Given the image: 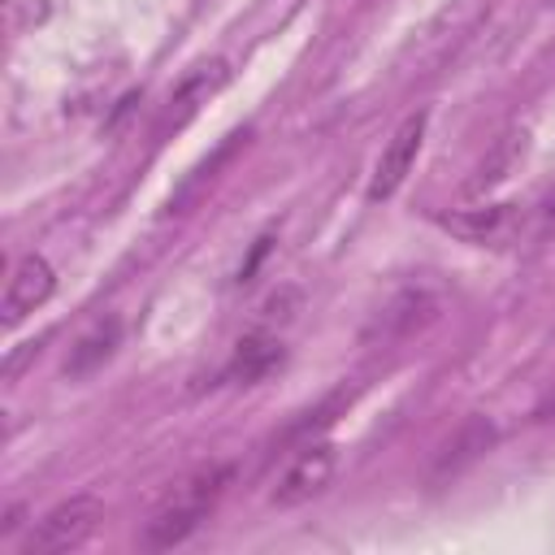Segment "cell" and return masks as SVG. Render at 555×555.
I'll use <instances>...</instances> for the list:
<instances>
[{
  "label": "cell",
  "mask_w": 555,
  "mask_h": 555,
  "mask_svg": "<svg viewBox=\"0 0 555 555\" xmlns=\"http://www.w3.org/2000/svg\"><path fill=\"white\" fill-rule=\"evenodd\" d=\"M225 78H230V69H225L221 61H212V65H199L195 74H186V78L178 82V91L169 95V113H165V126H182L186 117H195V108H199V104H208V95H217V91L225 87Z\"/></svg>",
  "instance_id": "8fae6325"
},
{
  "label": "cell",
  "mask_w": 555,
  "mask_h": 555,
  "mask_svg": "<svg viewBox=\"0 0 555 555\" xmlns=\"http://www.w3.org/2000/svg\"><path fill=\"white\" fill-rule=\"evenodd\" d=\"M525 152H529V130H507V134H499V139H494V147H490V156L477 165V173H473L468 191H490V186H499L507 173H516V169H520Z\"/></svg>",
  "instance_id": "7c38bea8"
},
{
  "label": "cell",
  "mask_w": 555,
  "mask_h": 555,
  "mask_svg": "<svg viewBox=\"0 0 555 555\" xmlns=\"http://www.w3.org/2000/svg\"><path fill=\"white\" fill-rule=\"evenodd\" d=\"M100 520H104V503L95 494H69L56 507H48L39 520H30V529L17 542V551L22 555H65V551H78L95 533Z\"/></svg>",
  "instance_id": "7a4b0ae2"
},
{
  "label": "cell",
  "mask_w": 555,
  "mask_h": 555,
  "mask_svg": "<svg viewBox=\"0 0 555 555\" xmlns=\"http://www.w3.org/2000/svg\"><path fill=\"white\" fill-rule=\"evenodd\" d=\"M490 447H494V425H490L486 416H468V421L455 429V438H447L442 451L434 455V481L460 477V473L473 468Z\"/></svg>",
  "instance_id": "9c48e42d"
},
{
  "label": "cell",
  "mask_w": 555,
  "mask_h": 555,
  "mask_svg": "<svg viewBox=\"0 0 555 555\" xmlns=\"http://www.w3.org/2000/svg\"><path fill=\"white\" fill-rule=\"evenodd\" d=\"M442 308H447V299H442L438 286H425V282L403 286V291H395V295L373 312V321L364 325V343H373V347H395V343L421 338L425 330H434V325L442 321Z\"/></svg>",
  "instance_id": "3957f363"
},
{
  "label": "cell",
  "mask_w": 555,
  "mask_h": 555,
  "mask_svg": "<svg viewBox=\"0 0 555 555\" xmlns=\"http://www.w3.org/2000/svg\"><path fill=\"white\" fill-rule=\"evenodd\" d=\"M438 225L473 247H512L520 238H533L529 204H473V208L442 212Z\"/></svg>",
  "instance_id": "277c9868"
},
{
  "label": "cell",
  "mask_w": 555,
  "mask_h": 555,
  "mask_svg": "<svg viewBox=\"0 0 555 555\" xmlns=\"http://www.w3.org/2000/svg\"><path fill=\"white\" fill-rule=\"evenodd\" d=\"M56 291V269L39 256V251H26L9 278H4V295H0V317L4 325H17L22 317H30L35 308H43Z\"/></svg>",
  "instance_id": "52a82bcc"
},
{
  "label": "cell",
  "mask_w": 555,
  "mask_h": 555,
  "mask_svg": "<svg viewBox=\"0 0 555 555\" xmlns=\"http://www.w3.org/2000/svg\"><path fill=\"white\" fill-rule=\"evenodd\" d=\"M529 221H533V238H542V234L555 230V186H551L542 199L529 204Z\"/></svg>",
  "instance_id": "4fadbf2b"
},
{
  "label": "cell",
  "mask_w": 555,
  "mask_h": 555,
  "mask_svg": "<svg viewBox=\"0 0 555 555\" xmlns=\"http://www.w3.org/2000/svg\"><path fill=\"white\" fill-rule=\"evenodd\" d=\"M533 421H555V382L546 386V395L538 399V408H533Z\"/></svg>",
  "instance_id": "5bb4252c"
},
{
  "label": "cell",
  "mask_w": 555,
  "mask_h": 555,
  "mask_svg": "<svg viewBox=\"0 0 555 555\" xmlns=\"http://www.w3.org/2000/svg\"><path fill=\"white\" fill-rule=\"evenodd\" d=\"M425 126H429V113H412V117H403V121L395 126V134L386 139V147H382V156H377V165H373L369 191H364L373 204L390 199V195L408 182V173H412V165H416V152H421V143H425Z\"/></svg>",
  "instance_id": "8992f818"
},
{
  "label": "cell",
  "mask_w": 555,
  "mask_h": 555,
  "mask_svg": "<svg viewBox=\"0 0 555 555\" xmlns=\"http://www.w3.org/2000/svg\"><path fill=\"white\" fill-rule=\"evenodd\" d=\"M230 481H234V464H204V468L186 473L182 481H173L165 490V499L156 503V512L147 516V525L139 533V546H147V551L182 546L208 520V512L221 503Z\"/></svg>",
  "instance_id": "6da1fadb"
},
{
  "label": "cell",
  "mask_w": 555,
  "mask_h": 555,
  "mask_svg": "<svg viewBox=\"0 0 555 555\" xmlns=\"http://www.w3.org/2000/svg\"><path fill=\"white\" fill-rule=\"evenodd\" d=\"M334 477H338V447L334 442H308L278 473V481L269 490V503L273 507H304L317 494H325L334 486Z\"/></svg>",
  "instance_id": "5b68a950"
},
{
  "label": "cell",
  "mask_w": 555,
  "mask_h": 555,
  "mask_svg": "<svg viewBox=\"0 0 555 555\" xmlns=\"http://www.w3.org/2000/svg\"><path fill=\"white\" fill-rule=\"evenodd\" d=\"M282 360H286L282 338L269 334V330H256V334L238 338V347H234V356H230V364H225V377L238 382V386H256V382H264L273 369H282Z\"/></svg>",
  "instance_id": "30bf717a"
},
{
  "label": "cell",
  "mask_w": 555,
  "mask_h": 555,
  "mask_svg": "<svg viewBox=\"0 0 555 555\" xmlns=\"http://www.w3.org/2000/svg\"><path fill=\"white\" fill-rule=\"evenodd\" d=\"M121 347V317L117 312H104L95 317L74 343H69V356H65V377L69 382H82L91 373H100Z\"/></svg>",
  "instance_id": "ba28073f"
},
{
  "label": "cell",
  "mask_w": 555,
  "mask_h": 555,
  "mask_svg": "<svg viewBox=\"0 0 555 555\" xmlns=\"http://www.w3.org/2000/svg\"><path fill=\"white\" fill-rule=\"evenodd\" d=\"M17 525H22V507L13 503V507L4 512V525H0V538H13V529H17Z\"/></svg>",
  "instance_id": "9a60e30c"
}]
</instances>
